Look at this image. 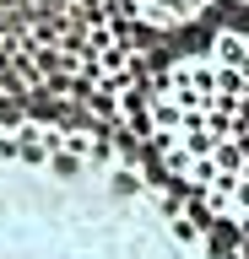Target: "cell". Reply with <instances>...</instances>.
<instances>
[{
  "label": "cell",
  "mask_w": 249,
  "mask_h": 259,
  "mask_svg": "<svg viewBox=\"0 0 249 259\" xmlns=\"http://www.w3.org/2000/svg\"><path fill=\"white\" fill-rule=\"evenodd\" d=\"M0 259H222L195 210L119 146L0 130Z\"/></svg>",
  "instance_id": "1"
},
{
  "label": "cell",
  "mask_w": 249,
  "mask_h": 259,
  "mask_svg": "<svg viewBox=\"0 0 249 259\" xmlns=\"http://www.w3.org/2000/svg\"><path fill=\"white\" fill-rule=\"evenodd\" d=\"M147 141L190 210L249 232V22L206 32L157 70Z\"/></svg>",
  "instance_id": "2"
},
{
  "label": "cell",
  "mask_w": 249,
  "mask_h": 259,
  "mask_svg": "<svg viewBox=\"0 0 249 259\" xmlns=\"http://www.w3.org/2000/svg\"><path fill=\"white\" fill-rule=\"evenodd\" d=\"M222 0H125V16L147 32H190L217 11Z\"/></svg>",
  "instance_id": "3"
}]
</instances>
